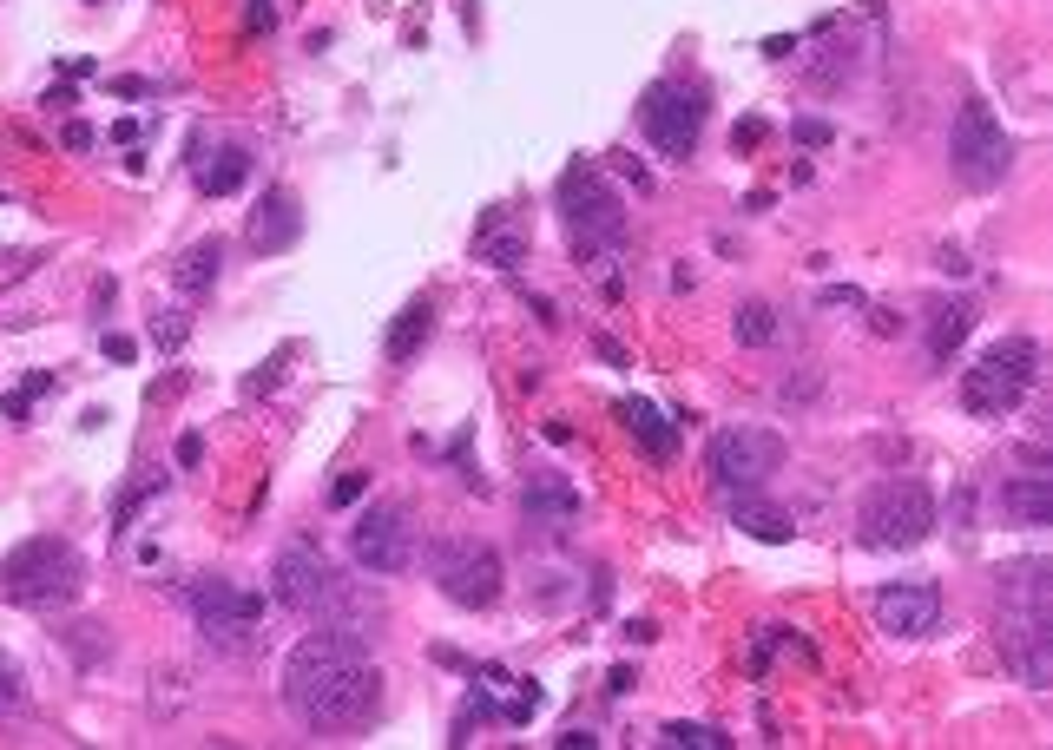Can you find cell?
Here are the masks:
<instances>
[{"label": "cell", "instance_id": "obj_31", "mask_svg": "<svg viewBox=\"0 0 1053 750\" xmlns=\"http://www.w3.org/2000/svg\"><path fill=\"white\" fill-rule=\"evenodd\" d=\"M152 343L158 349H178V343H185V323H178V316H172V323H152Z\"/></svg>", "mask_w": 1053, "mask_h": 750}, {"label": "cell", "instance_id": "obj_14", "mask_svg": "<svg viewBox=\"0 0 1053 750\" xmlns=\"http://www.w3.org/2000/svg\"><path fill=\"white\" fill-rule=\"evenodd\" d=\"M527 224L507 211V204H494V211H481V224H474V257L481 264H494V270H520L527 264Z\"/></svg>", "mask_w": 1053, "mask_h": 750}, {"label": "cell", "instance_id": "obj_16", "mask_svg": "<svg viewBox=\"0 0 1053 750\" xmlns=\"http://www.w3.org/2000/svg\"><path fill=\"white\" fill-rule=\"evenodd\" d=\"M303 237V211H297V198L290 191H264V204H257V218H251V250H264V257H277V250H290Z\"/></svg>", "mask_w": 1053, "mask_h": 750}, {"label": "cell", "instance_id": "obj_13", "mask_svg": "<svg viewBox=\"0 0 1053 750\" xmlns=\"http://www.w3.org/2000/svg\"><path fill=\"white\" fill-rule=\"evenodd\" d=\"M935 619H942V593L928 579H896L876 593V625L889 639H922V632H935Z\"/></svg>", "mask_w": 1053, "mask_h": 750}, {"label": "cell", "instance_id": "obj_33", "mask_svg": "<svg viewBox=\"0 0 1053 750\" xmlns=\"http://www.w3.org/2000/svg\"><path fill=\"white\" fill-rule=\"evenodd\" d=\"M60 139H66V152H86V145H93V125H66Z\"/></svg>", "mask_w": 1053, "mask_h": 750}, {"label": "cell", "instance_id": "obj_5", "mask_svg": "<svg viewBox=\"0 0 1053 750\" xmlns=\"http://www.w3.org/2000/svg\"><path fill=\"white\" fill-rule=\"evenodd\" d=\"M856 527H863V547L876 553H909L935 533V494L922 481H882L863 494L856 507Z\"/></svg>", "mask_w": 1053, "mask_h": 750}, {"label": "cell", "instance_id": "obj_8", "mask_svg": "<svg viewBox=\"0 0 1053 750\" xmlns=\"http://www.w3.org/2000/svg\"><path fill=\"white\" fill-rule=\"evenodd\" d=\"M185 606H191L198 632H205L218 652H251V645H257L264 599L244 593L237 579H191V586H185Z\"/></svg>", "mask_w": 1053, "mask_h": 750}, {"label": "cell", "instance_id": "obj_11", "mask_svg": "<svg viewBox=\"0 0 1053 750\" xmlns=\"http://www.w3.org/2000/svg\"><path fill=\"white\" fill-rule=\"evenodd\" d=\"M349 553H356V566H362L369 579L409 573V560H415V527H409V514H402V507H369V514L349 527Z\"/></svg>", "mask_w": 1053, "mask_h": 750}, {"label": "cell", "instance_id": "obj_23", "mask_svg": "<svg viewBox=\"0 0 1053 750\" xmlns=\"http://www.w3.org/2000/svg\"><path fill=\"white\" fill-rule=\"evenodd\" d=\"M244 178H251V158H244V152H218V165H205V172H198V191L224 198V191H237Z\"/></svg>", "mask_w": 1053, "mask_h": 750}, {"label": "cell", "instance_id": "obj_10", "mask_svg": "<svg viewBox=\"0 0 1053 750\" xmlns=\"http://www.w3.org/2000/svg\"><path fill=\"white\" fill-rule=\"evenodd\" d=\"M639 125H645V139L659 145L665 158H685L698 152V132H705V93L698 86H672V79H659L652 93H645V106H639Z\"/></svg>", "mask_w": 1053, "mask_h": 750}, {"label": "cell", "instance_id": "obj_9", "mask_svg": "<svg viewBox=\"0 0 1053 750\" xmlns=\"http://www.w3.org/2000/svg\"><path fill=\"white\" fill-rule=\"evenodd\" d=\"M784 468V435L771 428H724L705 448V474L718 481V494H757Z\"/></svg>", "mask_w": 1053, "mask_h": 750}, {"label": "cell", "instance_id": "obj_30", "mask_svg": "<svg viewBox=\"0 0 1053 750\" xmlns=\"http://www.w3.org/2000/svg\"><path fill=\"white\" fill-rule=\"evenodd\" d=\"M205 461V435H178V468H198Z\"/></svg>", "mask_w": 1053, "mask_h": 750}, {"label": "cell", "instance_id": "obj_17", "mask_svg": "<svg viewBox=\"0 0 1053 750\" xmlns=\"http://www.w3.org/2000/svg\"><path fill=\"white\" fill-rule=\"evenodd\" d=\"M731 500V527H744L751 540H764V547H790L797 540V520L784 514V507H771V500L757 494H724Z\"/></svg>", "mask_w": 1053, "mask_h": 750}, {"label": "cell", "instance_id": "obj_18", "mask_svg": "<svg viewBox=\"0 0 1053 750\" xmlns=\"http://www.w3.org/2000/svg\"><path fill=\"white\" fill-rule=\"evenodd\" d=\"M1001 514L1014 520V527H1047L1053 520V481L1047 474H1021V481L1001 487Z\"/></svg>", "mask_w": 1053, "mask_h": 750}, {"label": "cell", "instance_id": "obj_15", "mask_svg": "<svg viewBox=\"0 0 1053 750\" xmlns=\"http://www.w3.org/2000/svg\"><path fill=\"white\" fill-rule=\"evenodd\" d=\"M520 514L534 520V527H566V520L580 514V487L566 481V474H527V487H520Z\"/></svg>", "mask_w": 1053, "mask_h": 750}, {"label": "cell", "instance_id": "obj_24", "mask_svg": "<svg viewBox=\"0 0 1053 750\" xmlns=\"http://www.w3.org/2000/svg\"><path fill=\"white\" fill-rule=\"evenodd\" d=\"M738 343L744 349L777 343V310H771V303H738Z\"/></svg>", "mask_w": 1053, "mask_h": 750}, {"label": "cell", "instance_id": "obj_1", "mask_svg": "<svg viewBox=\"0 0 1053 750\" xmlns=\"http://www.w3.org/2000/svg\"><path fill=\"white\" fill-rule=\"evenodd\" d=\"M382 678L369 665V645L343 639V632H310L297 652L283 658V711L303 731H356L376 718Z\"/></svg>", "mask_w": 1053, "mask_h": 750}, {"label": "cell", "instance_id": "obj_3", "mask_svg": "<svg viewBox=\"0 0 1053 750\" xmlns=\"http://www.w3.org/2000/svg\"><path fill=\"white\" fill-rule=\"evenodd\" d=\"M79 586H86V560L53 533H33L0 560V599L14 606H66L79 599Z\"/></svg>", "mask_w": 1053, "mask_h": 750}, {"label": "cell", "instance_id": "obj_32", "mask_svg": "<svg viewBox=\"0 0 1053 750\" xmlns=\"http://www.w3.org/2000/svg\"><path fill=\"white\" fill-rule=\"evenodd\" d=\"M106 356L112 362H132V356H139V343H132V336H106Z\"/></svg>", "mask_w": 1053, "mask_h": 750}, {"label": "cell", "instance_id": "obj_28", "mask_svg": "<svg viewBox=\"0 0 1053 750\" xmlns=\"http://www.w3.org/2000/svg\"><path fill=\"white\" fill-rule=\"evenodd\" d=\"M823 310H863V290H849V283H830V290H817Z\"/></svg>", "mask_w": 1053, "mask_h": 750}, {"label": "cell", "instance_id": "obj_25", "mask_svg": "<svg viewBox=\"0 0 1053 750\" xmlns=\"http://www.w3.org/2000/svg\"><path fill=\"white\" fill-rule=\"evenodd\" d=\"M659 744H672V750H724L731 737H724L718 724H685V718H678V724H665V731H659Z\"/></svg>", "mask_w": 1053, "mask_h": 750}, {"label": "cell", "instance_id": "obj_6", "mask_svg": "<svg viewBox=\"0 0 1053 750\" xmlns=\"http://www.w3.org/2000/svg\"><path fill=\"white\" fill-rule=\"evenodd\" d=\"M428 573H435L441 599L461 612H488L494 599H501L507 573H501V553L488 547V540H468V533H455V540H441L435 553H428Z\"/></svg>", "mask_w": 1053, "mask_h": 750}, {"label": "cell", "instance_id": "obj_20", "mask_svg": "<svg viewBox=\"0 0 1053 750\" xmlns=\"http://www.w3.org/2000/svg\"><path fill=\"white\" fill-rule=\"evenodd\" d=\"M218 264H224V244H218V237L191 244L185 257H178V290H185V297H205L211 283H218Z\"/></svg>", "mask_w": 1053, "mask_h": 750}, {"label": "cell", "instance_id": "obj_12", "mask_svg": "<svg viewBox=\"0 0 1053 750\" xmlns=\"http://www.w3.org/2000/svg\"><path fill=\"white\" fill-rule=\"evenodd\" d=\"M330 586H336V573L310 540H290V547L277 553V566H270V593H277L283 612H297V619H316L323 599H330Z\"/></svg>", "mask_w": 1053, "mask_h": 750}, {"label": "cell", "instance_id": "obj_2", "mask_svg": "<svg viewBox=\"0 0 1053 750\" xmlns=\"http://www.w3.org/2000/svg\"><path fill=\"white\" fill-rule=\"evenodd\" d=\"M560 218L580 257H613L626 244V198L599 165H566L560 172Z\"/></svg>", "mask_w": 1053, "mask_h": 750}, {"label": "cell", "instance_id": "obj_22", "mask_svg": "<svg viewBox=\"0 0 1053 750\" xmlns=\"http://www.w3.org/2000/svg\"><path fill=\"white\" fill-rule=\"evenodd\" d=\"M968 323H975V310L968 303H948V310H935V323H928V356L948 362L961 349V336H968Z\"/></svg>", "mask_w": 1053, "mask_h": 750}, {"label": "cell", "instance_id": "obj_35", "mask_svg": "<svg viewBox=\"0 0 1053 750\" xmlns=\"http://www.w3.org/2000/svg\"><path fill=\"white\" fill-rule=\"evenodd\" d=\"M632 685H639V678H632V672H626V665H619V672H613V678H606V691H613V698H626V691H632Z\"/></svg>", "mask_w": 1053, "mask_h": 750}, {"label": "cell", "instance_id": "obj_29", "mask_svg": "<svg viewBox=\"0 0 1053 750\" xmlns=\"http://www.w3.org/2000/svg\"><path fill=\"white\" fill-rule=\"evenodd\" d=\"M790 132H797V145H830V125L823 119H797Z\"/></svg>", "mask_w": 1053, "mask_h": 750}, {"label": "cell", "instance_id": "obj_19", "mask_svg": "<svg viewBox=\"0 0 1053 750\" xmlns=\"http://www.w3.org/2000/svg\"><path fill=\"white\" fill-rule=\"evenodd\" d=\"M428 329H435V303H409V310L389 323V336H382V349H389V362H409L415 349L428 343Z\"/></svg>", "mask_w": 1053, "mask_h": 750}, {"label": "cell", "instance_id": "obj_7", "mask_svg": "<svg viewBox=\"0 0 1053 750\" xmlns=\"http://www.w3.org/2000/svg\"><path fill=\"white\" fill-rule=\"evenodd\" d=\"M948 165H955V178L968 191H994L1007 178V165H1014V139L1001 132V119H994L981 99H968V106L955 112V132H948Z\"/></svg>", "mask_w": 1053, "mask_h": 750}, {"label": "cell", "instance_id": "obj_27", "mask_svg": "<svg viewBox=\"0 0 1053 750\" xmlns=\"http://www.w3.org/2000/svg\"><path fill=\"white\" fill-rule=\"evenodd\" d=\"M362 494H369V474H362V468H349V474H343V481H336V487H330V507H356V500H362Z\"/></svg>", "mask_w": 1053, "mask_h": 750}, {"label": "cell", "instance_id": "obj_34", "mask_svg": "<svg viewBox=\"0 0 1053 750\" xmlns=\"http://www.w3.org/2000/svg\"><path fill=\"white\" fill-rule=\"evenodd\" d=\"M0 408H7V422H27V408H33V395H7V402H0Z\"/></svg>", "mask_w": 1053, "mask_h": 750}, {"label": "cell", "instance_id": "obj_21", "mask_svg": "<svg viewBox=\"0 0 1053 750\" xmlns=\"http://www.w3.org/2000/svg\"><path fill=\"white\" fill-rule=\"evenodd\" d=\"M619 422H626L632 435L645 441V448L659 454V461H665V454H672V441H678L672 428H665V415H659V408H652V402H619Z\"/></svg>", "mask_w": 1053, "mask_h": 750}, {"label": "cell", "instance_id": "obj_26", "mask_svg": "<svg viewBox=\"0 0 1053 750\" xmlns=\"http://www.w3.org/2000/svg\"><path fill=\"white\" fill-rule=\"evenodd\" d=\"M20 704H27V691H20V665H14V658H0V711L14 718Z\"/></svg>", "mask_w": 1053, "mask_h": 750}, {"label": "cell", "instance_id": "obj_4", "mask_svg": "<svg viewBox=\"0 0 1053 750\" xmlns=\"http://www.w3.org/2000/svg\"><path fill=\"white\" fill-rule=\"evenodd\" d=\"M1034 375H1040V343L1001 336V343H988L975 356V369L961 375V408L981 415V422H1001V415H1014V408L1027 402Z\"/></svg>", "mask_w": 1053, "mask_h": 750}]
</instances>
